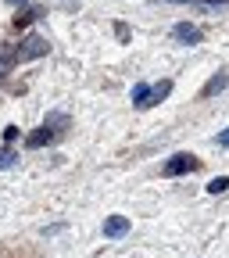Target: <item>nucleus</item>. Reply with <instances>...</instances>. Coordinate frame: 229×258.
<instances>
[{
    "label": "nucleus",
    "instance_id": "obj_1",
    "mask_svg": "<svg viewBox=\"0 0 229 258\" xmlns=\"http://www.w3.org/2000/svg\"><path fill=\"white\" fill-rule=\"evenodd\" d=\"M43 54H50V43L43 40V36H25L18 47H15V61H36V57H43Z\"/></svg>",
    "mask_w": 229,
    "mask_h": 258
},
{
    "label": "nucleus",
    "instance_id": "obj_2",
    "mask_svg": "<svg viewBox=\"0 0 229 258\" xmlns=\"http://www.w3.org/2000/svg\"><path fill=\"white\" fill-rule=\"evenodd\" d=\"M193 169H197V158L193 154H176V158L165 161V176H186Z\"/></svg>",
    "mask_w": 229,
    "mask_h": 258
},
{
    "label": "nucleus",
    "instance_id": "obj_3",
    "mask_svg": "<svg viewBox=\"0 0 229 258\" xmlns=\"http://www.w3.org/2000/svg\"><path fill=\"white\" fill-rule=\"evenodd\" d=\"M172 36H176L179 43H190V47H197V43H201V29L193 25V22H179V25L172 29Z\"/></svg>",
    "mask_w": 229,
    "mask_h": 258
},
{
    "label": "nucleus",
    "instance_id": "obj_4",
    "mask_svg": "<svg viewBox=\"0 0 229 258\" xmlns=\"http://www.w3.org/2000/svg\"><path fill=\"white\" fill-rule=\"evenodd\" d=\"M125 233H129V219H125V215H111V219L104 222V237L118 240V237H125Z\"/></svg>",
    "mask_w": 229,
    "mask_h": 258
},
{
    "label": "nucleus",
    "instance_id": "obj_5",
    "mask_svg": "<svg viewBox=\"0 0 229 258\" xmlns=\"http://www.w3.org/2000/svg\"><path fill=\"white\" fill-rule=\"evenodd\" d=\"M225 86H229V76H225V72H215V76H211V79L204 83L201 97H204V101H208V97H218V93H222Z\"/></svg>",
    "mask_w": 229,
    "mask_h": 258
},
{
    "label": "nucleus",
    "instance_id": "obj_6",
    "mask_svg": "<svg viewBox=\"0 0 229 258\" xmlns=\"http://www.w3.org/2000/svg\"><path fill=\"white\" fill-rule=\"evenodd\" d=\"M50 140H54V133H50V129H47V125H43V129H40V133H32V137H29V140H25V144H29V147H32V151H40V147H47V144H50Z\"/></svg>",
    "mask_w": 229,
    "mask_h": 258
},
{
    "label": "nucleus",
    "instance_id": "obj_7",
    "mask_svg": "<svg viewBox=\"0 0 229 258\" xmlns=\"http://www.w3.org/2000/svg\"><path fill=\"white\" fill-rule=\"evenodd\" d=\"M169 93H172V83H169V79H165V83H158V86H150V101H147V108L158 104V101H165Z\"/></svg>",
    "mask_w": 229,
    "mask_h": 258
},
{
    "label": "nucleus",
    "instance_id": "obj_8",
    "mask_svg": "<svg viewBox=\"0 0 229 258\" xmlns=\"http://www.w3.org/2000/svg\"><path fill=\"white\" fill-rule=\"evenodd\" d=\"M47 129H50V133H61V129H68V115H64V111L47 115Z\"/></svg>",
    "mask_w": 229,
    "mask_h": 258
},
{
    "label": "nucleus",
    "instance_id": "obj_9",
    "mask_svg": "<svg viewBox=\"0 0 229 258\" xmlns=\"http://www.w3.org/2000/svg\"><path fill=\"white\" fill-rule=\"evenodd\" d=\"M133 101H136V108H147V101H150V86H147V83H140V86L133 90Z\"/></svg>",
    "mask_w": 229,
    "mask_h": 258
},
{
    "label": "nucleus",
    "instance_id": "obj_10",
    "mask_svg": "<svg viewBox=\"0 0 229 258\" xmlns=\"http://www.w3.org/2000/svg\"><path fill=\"white\" fill-rule=\"evenodd\" d=\"M40 15H43V11H40V8H29V11H18V15H15V25H18V29H22V25H29V22H32V18H40Z\"/></svg>",
    "mask_w": 229,
    "mask_h": 258
},
{
    "label": "nucleus",
    "instance_id": "obj_11",
    "mask_svg": "<svg viewBox=\"0 0 229 258\" xmlns=\"http://www.w3.org/2000/svg\"><path fill=\"white\" fill-rule=\"evenodd\" d=\"M225 190H229V176H215L208 183V194H225Z\"/></svg>",
    "mask_w": 229,
    "mask_h": 258
},
{
    "label": "nucleus",
    "instance_id": "obj_12",
    "mask_svg": "<svg viewBox=\"0 0 229 258\" xmlns=\"http://www.w3.org/2000/svg\"><path fill=\"white\" fill-rule=\"evenodd\" d=\"M15 165V151H11V144L4 147V151H0V169H11Z\"/></svg>",
    "mask_w": 229,
    "mask_h": 258
},
{
    "label": "nucleus",
    "instance_id": "obj_13",
    "mask_svg": "<svg viewBox=\"0 0 229 258\" xmlns=\"http://www.w3.org/2000/svg\"><path fill=\"white\" fill-rule=\"evenodd\" d=\"M15 140H18V129L8 125V129H4V144H15Z\"/></svg>",
    "mask_w": 229,
    "mask_h": 258
},
{
    "label": "nucleus",
    "instance_id": "obj_14",
    "mask_svg": "<svg viewBox=\"0 0 229 258\" xmlns=\"http://www.w3.org/2000/svg\"><path fill=\"white\" fill-rule=\"evenodd\" d=\"M115 32H118V40H122V43H129V29H125V25H115Z\"/></svg>",
    "mask_w": 229,
    "mask_h": 258
},
{
    "label": "nucleus",
    "instance_id": "obj_15",
    "mask_svg": "<svg viewBox=\"0 0 229 258\" xmlns=\"http://www.w3.org/2000/svg\"><path fill=\"white\" fill-rule=\"evenodd\" d=\"M218 144H222V147H229V133H222V137H218Z\"/></svg>",
    "mask_w": 229,
    "mask_h": 258
},
{
    "label": "nucleus",
    "instance_id": "obj_16",
    "mask_svg": "<svg viewBox=\"0 0 229 258\" xmlns=\"http://www.w3.org/2000/svg\"><path fill=\"white\" fill-rule=\"evenodd\" d=\"M8 4H15V8H22V4H25V0H8Z\"/></svg>",
    "mask_w": 229,
    "mask_h": 258
}]
</instances>
